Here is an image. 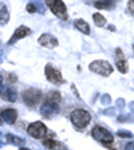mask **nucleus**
Here are the masks:
<instances>
[{
    "instance_id": "5",
    "label": "nucleus",
    "mask_w": 134,
    "mask_h": 150,
    "mask_svg": "<svg viewBox=\"0 0 134 150\" xmlns=\"http://www.w3.org/2000/svg\"><path fill=\"white\" fill-rule=\"evenodd\" d=\"M47 6L51 8L54 15H56L59 19H63L66 20L67 19V8H66L65 3L63 1H47Z\"/></svg>"
},
{
    "instance_id": "16",
    "label": "nucleus",
    "mask_w": 134,
    "mask_h": 150,
    "mask_svg": "<svg viewBox=\"0 0 134 150\" xmlns=\"http://www.w3.org/2000/svg\"><path fill=\"white\" fill-rule=\"evenodd\" d=\"M75 27L78 28L81 32H83V34L89 35L90 34V27H89V24L84 20H82V19H78V20H75Z\"/></svg>"
},
{
    "instance_id": "23",
    "label": "nucleus",
    "mask_w": 134,
    "mask_h": 150,
    "mask_svg": "<svg viewBox=\"0 0 134 150\" xmlns=\"http://www.w3.org/2000/svg\"><path fill=\"white\" fill-rule=\"evenodd\" d=\"M128 9H129V12H131V13L134 15V0H133V1H129Z\"/></svg>"
},
{
    "instance_id": "10",
    "label": "nucleus",
    "mask_w": 134,
    "mask_h": 150,
    "mask_svg": "<svg viewBox=\"0 0 134 150\" xmlns=\"http://www.w3.org/2000/svg\"><path fill=\"white\" fill-rule=\"evenodd\" d=\"M30 34H31V30H30V28L26 27V25H20V27H18V28L15 30L12 39H9V44H13L16 40H19V39H22V38L28 36Z\"/></svg>"
},
{
    "instance_id": "4",
    "label": "nucleus",
    "mask_w": 134,
    "mask_h": 150,
    "mask_svg": "<svg viewBox=\"0 0 134 150\" xmlns=\"http://www.w3.org/2000/svg\"><path fill=\"white\" fill-rule=\"evenodd\" d=\"M42 99V91L38 88H28L23 93V100L27 106H36Z\"/></svg>"
},
{
    "instance_id": "24",
    "label": "nucleus",
    "mask_w": 134,
    "mask_h": 150,
    "mask_svg": "<svg viewBox=\"0 0 134 150\" xmlns=\"http://www.w3.org/2000/svg\"><path fill=\"white\" fill-rule=\"evenodd\" d=\"M125 150H134V142H129V144H126Z\"/></svg>"
},
{
    "instance_id": "20",
    "label": "nucleus",
    "mask_w": 134,
    "mask_h": 150,
    "mask_svg": "<svg viewBox=\"0 0 134 150\" xmlns=\"http://www.w3.org/2000/svg\"><path fill=\"white\" fill-rule=\"evenodd\" d=\"M42 142H43V145H44L46 147H48V149H52V150L55 149V146L58 145V144L55 142V141L51 139V138H48V139H43Z\"/></svg>"
},
{
    "instance_id": "9",
    "label": "nucleus",
    "mask_w": 134,
    "mask_h": 150,
    "mask_svg": "<svg viewBox=\"0 0 134 150\" xmlns=\"http://www.w3.org/2000/svg\"><path fill=\"white\" fill-rule=\"evenodd\" d=\"M116 54H117V69H118L119 72L126 74L128 70H129V67H128V62H126L125 55H123V52H122L121 48H117Z\"/></svg>"
},
{
    "instance_id": "21",
    "label": "nucleus",
    "mask_w": 134,
    "mask_h": 150,
    "mask_svg": "<svg viewBox=\"0 0 134 150\" xmlns=\"http://www.w3.org/2000/svg\"><path fill=\"white\" fill-rule=\"evenodd\" d=\"M27 11L30 13H34V12H36V7H35V4H32V3H30V4H27Z\"/></svg>"
},
{
    "instance_id": "6",
    "label": "nucleus",
    "mask_w": 134,
    "mask_h": 150,
    "mask_svg": "<svg viewBox=\"0 0 134 150\" xmlns=\"http://www.w3.org/2000/svg\"><path fill=\"white\" fill-rule=\"evenodd\" d=\"M44 72H46V76L47 79L51 82V83H55V84H60V83H65V79H63L62 74H60L59 70L54 69L51 64H47L46 69H44Z\"/></svg>"
},
{
    "instance_id": "18",
    "label": "nucleus",
    "mask_w": 134,
    "mask_h": 150,
    "mask_svg": "<svg viewBox=\"0 0 134 150\" xmlns=\"http://www.w3.org/2000/svg\"><path fill=\"white\" fill-rule=\"evenodd\" d=\"M93 19H94V22H95V25H98V27H103V25L106 24V19L103 18L101 13H94Z\"/></svg>"
},
{
    "instance_id": "13",
    "label": "nucleus",
    "mask_w": 134,
    "mask_h": 150,
    "mask_svg": "<svg viewBox=\"0 0 134 150\" xmlns=\"http://www.w3.org/2000/svg\"><path fill=\"white\" fill-rule=\"evenodd\" d=\"M59 111V109H58V105H54V103H43V106H42L40 109V112L43 114L44 117H47V118H50V117H52L54 114H56V112Z\"/></svg>"
},
{
    "instance_id": "8",
    "label": "nucleus",
    "mask_w": 134,
    "mask_h": 150,
    "mask_svg": "<svg viewBox=\"0 0 134 150\" xmlns=\"http://www.w3.org/2000/svg\"><path fill=\"white\" fill-rule=\"evenodd\" d=\"M38 42H39L40 46L46 47V48H54V47L58 46V39L54 38L52 35H50V34H43L38 39Z\"/></svg>"
},
{
    "instance_id": "11",
    "label": "nucleus",
    "mask_w": 134,
    "mask_h": 150,
    "mask_svg": "<svg viewBox=\"0 0 134 150\" xmlns=\"http://www.w3.org/2000/svg\"><path fill=\"white\" fill-rule=\"evenodd\" d=\"M0 95L3 97V99L9 100V102H15L18 98L16 90L13 87H1L0 88Z\"/></svg>"
},
{
    "instance_id": "15",
    "label": "nucleus",
    "mask_w": 134,
    "mask_h": 150,
    "mask_svg": "<svg viewBox=\"0 0 134 150\" xmlns=\"http://www.w3.org/2000/svg\"><path fill=\"white\" fill-rule=\"evenodd\" d=\"M59 100H60V94L58 91H51L44 98V102L46 103H54V105H56Z\"/></svg>"
},
{
    "instance_id": "19",
    "label": "nucleus",
    "mask_w": 134,
    "mask_h": 150,
    "mask_svg": "<svg viewBox=\"0 0 134 150\" xmlns=\"http://www.w3.org/2000/svg\"><path fill=\"white\" fill-rule=\"evenodd\" d=\"M95 7L99 9H109L114 7V3L113 1H98V3H95Z\"/></svg>"
},
{
    "instance_id": "12",
    "label": "nucleus",
    "mask_w": 134,
    "mask_h": 150,
    "mask_svg": "<svg viewBox=\"0 0 134 150\" xmlns=\"http://www.w3.org/2000/svg\"><path fill=\"white\" fill-rule=\"evenodd\" d=\"M1 119H4L6 123L12 125V123H15L16 119H18V112L13 109H6L1 111Z\"/></svg>"
},
{
    "instance_id": "17",
    "label": "nucleus",
    "mask_w": 134,
    "mask_h": 150,
    "mask_svg": "<svg viewBox=\"0 0 134 150\" xmlns=\"http://www.w3.org/2000/svg\"><path fill=\"white\" fill-rule=\"evenodd\" d=\"M7 141H8L9 144L15 145V146H20V145L24 144V139L20 137H16V135H12V134H8L7 135Z\"/></svg>"
},
{
    "instance_id": "26",
    "label": "nucleus",
    "mask_w": 134,
    "mask_h": 150,
    "mask_svg": "<svg viewBox=\"0 0 134 150\" xmlns=\"http://www.w3.org/2000/svg\"><path fill=\"white\" fill-rule=\"evenodd\" d=\"M1 123H3V121H1V119H0V125H1Z\"/></svg>"
},
{
    "instance_id": "1",
    "label": "nucleus",
    "mask_w": 134,
    "mask_h": 150,
    "mask_svg": "<svg viewBox=\"0 0 134 150\" xmlns=\"http://www.w3.org/2000/svg\"><path fill=\"white\" fill-rule=\"evenodd\" d=\"M70 119L78 129H83L90 123L91 121V115L89 114V111L86 110H74V111L70 114Z\"/></svg>"
},
{
    "instance_id": "3",
    "label": "nucleus",
    "mask_w": 134,
    "mask_h": 150,
    "mask_svg": "<svg viewBox=\"0 0 134 150\" xmlns=\"http://www.w3.org/2000/svg\"><path fill=\"white\" fill-rule=\"evenodd\" d=\"M91 135L94 137V139L99 141V142H102V144H105V145H110L114 142L113 134L109 130H106L105 127H102V126H95V127L91 130Z\"/></svg>"
},
{
    "instance_id": "7",
    "label": "nucleus",
    "mask_w": 134,
    "mask_h": 150,
    "mask_svg": "<svg viewBox=\"0 0 134 150\" xmlns=\"http://www.w3.org/2000/svg\"><path fill=\"white\" fill-rule=\"evenodd\" d=\"M27 131H28V134L34 138H43L47 133V127L42 122H34V123H31V125L28 126Z\"/></svg>"
},
{
    "instance_id": "2",
    "label": "nucleus",
    "mask_w": 134,
    "mask_h": 150,
    "mask_svg": "<svg viewBox=\"0 0 134 150\" xmlns=\"http://www.w3.org/2000/svg\"><path fill=\"white\" fill-rule=\"evenodd\" d=\"M90 70L102 76H109L113 74V66L107 60H94L90 63Z\"/></svg>"
},
{
    "instance_id": "25",
    "label": "nucleus",
    "mask_w": 134,
    "mask_h": 150,
    "mask_svg": "<svg viewBox=\"0 0 134 150\" xmlns=\"http://www.w3.org/2000/svg\"><path fill=\"white\" fill-rule=\"evenodd\" d=\"M20 150H30V149H27V147H22Z\"/></svg>"
},
{
    "instance_id": "22",
    "label": "nucleus",
    "mask_w": 134,
    "mask_h": 150,
    "mask_svg": "<svg viewBox=\"0 0 134 150\" xmlns=\"http://www.w3.org/2000/svg\"><path fill=\"white\" fill-rule=\"evenodd\" d=\"M118 135L119 137H126V138H130L131 137V133H126V131H118Z\"/></svg>"
},
{
    "instance_id": "14",
    "label": "nucleus",
    "mask_w": 134,
    "mask_h": 150,
    "mask_svg": "<svg viewBox=\"0 0 134 150\" xmlns=\"http://www.w3.org/2000/svg\"><path fill=\"white\" fill-rule=\"evenodd\" d=\"M9 20V12H8V8L4 3H0V24L4 25L7 24Z\"/></svg>"
}]
</instances>
